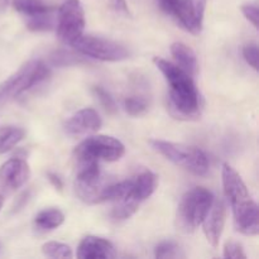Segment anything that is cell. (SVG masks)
I'll return each mask as SVG.
<instances>
[{
    "mask_svg": "<svg viewBox=\"0 0 259 259\" xmlns=\"http://www.w3.org/2000/svg\"><path fill=\"white\" fill-rule=\"evenodd\" d=\"M153 62L169 86L168 99L172 114L176 118H197L201 103L192 76L164 58L154 57Z\"/></svg>",
    "mask_w": 259,
    "mask_h": 259,
    "instance_id": "obj_1",
    "label": "cell"
},
{
    "mask_svg": "<svg viewBox=\"0 0 259 259\" xmlns=\"http://www.w3.org/2000/svg\"><path fill=\"white\" fill-rule=\"evenodd\" d=\"M223 187L233 210L238 232L247 237H255L259 233L258 205L250 196L242 177L228 163L223 164Z\"/></svg>",
    "mask_w": 259,
    "mask_h": 259,
    "instance_id": "obj_2",
    "label": "cell"
},
{
    "mask_svg": "<svg viewBox=\"0 0 259 259\" xmlns=\"http://www.w3.org/2000/svg\"><path fill=\"white\" fill-rule=\"evenodd\" d=\"M149 144L154 151L158 152L169 162L196 176H205L209 172V158L199 147L186 146V144L174 143L161 139H151Z\"/></svg>",
    "mask_w": 259,
    "mask_h": 259,
    "instance_id": "obj_3",
    "label": "cell"
},
{
    "mask_svg": "<svg viewBox=\"0 0 259 259\" xmlns=\"http://www.w3.org/2000/svg\"><path fill=\"white\" fill-rule=\"evenodd\" d=\"M51 70L43 61L30 60L0 85V103L15 99L47 80Z\"/></svg>",
    "mask_w": 259,
    "mask_h": 259,
    "instance_id": "obj_4",
    "label": "cell"
},
{
    "mask_svg": "<svg viewBox=\"0 0 259 259\" xmlns=\"http://www.w3.org/2000/svg\"><path fill=\"white\" fill-rule=\"evenodd\" d=\"M215 197L205 187H194L181 199L177 211V223L184 232H194L204 222Z\"/></svg>",
    "mask_w": 259,
    "mask_h": 259,
    "instance_id": "obj_5",
    "label": "cell"
},
{
    "mask_svg": "<svg viewBox=\"0 0 259 259\" xmlns=\"http://www.w3.org/2000/svg\"><path fill=\"white\" fill-rule=\"evenodd\" d=\"M125 153V147L119 139L110 136H93L81 142L73 151L78 163L89 162H115Z\"/></svg>",
    "mask_w": 259,
    "mask_h": 259,
    "instance_id": "obj_6",
    "label": "cell"
},
{
    "mask_svg": "<svg viewBox=\"0 0 259 259\" xmlns=\"http://www.w3.org/2000/svg\"><path fill=\"white\" fill-rule=\"evenodd\" d=\"M72 47L85 57L108 62L124 61L131 56L128 48L121 43L96 35L82 34L72 43Z\"/></svg>",
    "mask_w": 259,
    "mask_h": 259,
    "instance_id": "obj_7",
    "label": "cell"
},
{
    "mask_svg": "<svg viewBox=\"0 0 259 259\" xmlns=\"http://www.w3.org/2000/svg\"><path fill=\"white\" fill-rule=\"evenodd\" d=\"M57 35L65 45L72 46L83 34L85 12L78 0H63L56 18Z\"/></svg>",
    "mask_w": 259,
    "mask_h": 259,
    "instance_id": "obj_8",
    "label": "cell"
},
{
    "mask_svg": "<svg viewBox=\"0 0 259 259\" xmlns=\"http://www.w3.org/2000/svg\"><path fill=\"white\" fill-rule=\"evenodd\" d=\"M105 187L100 163H78V171L75 179V191L81 201L86 204H99L101 202V194Z\"/></svg>",
    "mask_w": 259,
    "mask_h": 259,
    "instance_id": "obj_9",
    "label": "cell"
},
{
    "mask_svg": "<svg viewBox=\"0 0 259 259\" xmlns=\"http://www.w3.org/2000/svg\"><path fill=\"white\" fill-rule=\"evenodd\" d=\"M103 125L100 115L98 111L91 108L81 109L71 115L63 124V129L68 136H85V134L95 133Z\"/></svg>",
    "mask_w": 259,
    "mask_h": 259,
    "instance_id": "obj_10",
    "label": "cell"
},
{
    "mask_svg": "<svg viewBox=\"0 0 259 259\" xmlns=\"http://www.w3.org/2000/svg\"><path fill=\"white\" fill-rule=\"evenodd\" d=\"M30 177L29 164L20 158L8 159L0 167V186L9 191L20 189Z\"/></svg>",
    "mask_w": 259,
    "mask_h": 259,
    "instance_id": "obj_11",
    "label": "cell"
},
{
    "mask_svg": "<svg viewBox=\"0 0 259 259\" xmlns=\"http://www.w3.org/2000/svg\"><path fill=\"white\" fill-rule=\"evenodd\" d=\"M225 220H227V206L222 200H214L201 224L204 227V234L207 243L211 247L217 248L219 245L220 238L224 232Z\"/></svg>",
    "mask_w": 259,
    "mask_h": 259,
    "instance_id": "obj_12",
    "label": "cell"
},
{
    "mask_svg": "<svg viewBox=\"0 0 259 259\" xmlns=\"http://www.w3.org/2000/svg\"><path fill=\"white\" fill-rule=\"evenodd\" d=\"M206 0H182L179 24L191 34H200L204 23Z\"/></svg>",
    "mask_w": 259,
    "mask_h": 259,
    "instance_id": "obj_13",
    "label": "cell"
},
{
    "mask_svg": "<svg viewBox=\"0 0 259 259\" xmlns=\"http://www.w3.org/2000/svg\"><path fill=\"white\" fill-rule=\"evenodd\" d=\"M77 258L80 259H110L115 258V248L113 243L104 238L88 235L78 244Z\"/></svg>",
    "mask_w": 259,
    "mask_h": 259,
    "instance_id": "obj_14",
    "label": "cell"
},
{
    "mask_svg": "<svg viewBox=\"0 0 259 259\" xmlns=\"http://www.w3.org/2000/svg\"><path fill=\"white\" fill-rule=\"evenodd\" d=\"M133 187H132V197L141 204L144 200L151 197L156 191L158 185V177L151 171H144L134 177Z\"/></svg>",
    "mask_w": 259,
    "mask_h": 259,
    "instance_id": "obj_15",
    "label": "cell"
},
{
    "mask_svg": "<svg viewBox=\"0 0 259 259\" xmlns=\"http://www.w3.org/2000/svg\"><path fill=\"white\" fill-rule=\"evenodd\" d=\"M171 55L174 56L176 65L194 76L197 71V58L191 47L182 42H175L171 45Z\"/></svg>",
    "mask_w": 259,
    "mask_h": 259,
    "instance_id": "obj_16",
    "label": "cell"
},
{
    "mask_svg": "<svg viewBox=\"0 0 259 259\" xmlns=\"http://www.w3.org/2000/svg\"><path fill=\"white\" fill-rule=\"evenodd\" d=\"M63 222H65V214L57 207H50L35 215L34 227L39 232H51L60 228Z\"/></svg>",
    "mask_w": 259,
    "mask_h": 259,
    "instance_id": "obj_17",
    "label": "cell"
},
{
    "mask_svg": "<svg viewBox=\"0 0 259 259\" xmlns=\"http://www.w3.org/2000/svg\"><path fill=\"white\" fill-rule=\"evenodd\" d=\"M56 8L37 14L28 15L27 28L32 32H47L56 27Z\"/></svg>",
    "mask_w": 259,
    "mask_h": 259,
    "instance_id": "obj_18",
    "label": "cell"
},
{
    "mask_svg": "<svg viewBox=\"0 0 259 259\" xmlns=\"http://www.w3.org/2000/svg\"><path fill=\"white\" fill-rule=\"evenodd\" d=\"M25 131L20 126L7 125L0 128V154L12 151L19 142L23 141Z\"/></svg>",
    "mask_w": 259,
    "mask_h": 259,
    "instance_id": "obj_19",
    "label": "cell"
},
{
    "mask_svg": "<svg viewBox=\"0 0 259 259\" xmlns=\"http://www.w3.org/2000/svg\"><path fill=\"white\" fill-rule=\"evenodd\" d=\"M138 207V201L131 199V197H125V199L114 202V207L111 210V218L115 220H126L136 214Z\"/></svg>",
    "mask_w": 259,
    "mask_h": 259,
    "instance_id": "obj_20",
    "label": "cell"
},
{
    "mask_svg": "<svg viewBox=\"0 0 259 259\" xmlns=\"http://www.w3.org/2000/svg\"><path fill=\"white\" fill-rule=\"evenodd\" d=\"M12 2L15 10L22 13L25 17L37 14V13L46 12V10H50L55 8L46 4L45 0H12Z\"/></svg>",
    "mask_w": 259,
    "mask_h": 259,
    "instance_id": "obj_21",
    "label": "cell"
},
{
    "mask_svg": "<svg viewBox=\"0 0 259 259\" xmlns=\"http://www.w3.org/2000/svg\"><path fill=\"white\" fill-rule=\"evenodd\" d=\"M42 253L46 257L55 259H70L73 257L72 249L65 243L47 242L42 245Z\"/></svg>",
    "mask_w": 259,
    "mask_h": 259,
    "instance_id": "obj_22",
    "label": "cell"
},
{
    "mask_svg": "<svg viewBox=\"0 0 259 259\" xmlns=\"http://www.w3.org/2000/svg\"><path fill=\"white\" fill-rule=\"evenodd\" d=\"M81 53L77 52V55L71 51H56L52 56H51V62L55 66H61V67H65V66H72V65H78V63H83V57H81Z\"/></svg>",
    "mask_w": 259,
    "mask_h": 259,
    "instance_id": "obj_23",
    "label": "cell"
},
{
    "mask_svg": "<svg viewBox=\"0 0 259 259\" xmlns=\"http://www.w3.org/2000/svg\"><path fill=\"white\" fill-rule=\"evenodd\" d=\"M126 113L132 116H139L147 113L149 108L148 100L143 96H129L123 103Z\"/></svg>",
    "mask_w": 259,
    "mask_h": 259,
    "instance_id": "obj_24",
    "label": "cell"
},
{
    "mask_svg": "<svg viewBox=\"0 0 259 259\" xmlns=\"http://www.w3.org/2000/svg\"><path fill=\"white\" fill-rule=\"evenodd\" d=\"M154 257L161 259H168V258H180L185 257L184 253H181V248L179 244L171 240H166V242L159 243L154 249Z\"/></svg>",
    "mask_w": 259,
    "mask_h": 259,
    "instance_id": "obj_25",
    "label": "cell"
},
{
    "mask_svg": "<svg viewBox=\"0 0 259 259\" xmlns=\"http://www.w3.org/2000/svg\"><path fill=\"white\" fill-rule=\"evenodd\" d=\"M94 95L96 96V99L99 100V103L101 104V106L104 108V110L108 114H115L118 111V106H116L115 100L113 99V96L108 93L104 88L101 86H94L93 88Z\"/></svg>",
    "mask_w": 259,
    "mask_h": 259,
    "instance_id": "obj_26",
    "label": "cell"
},
{
    "mask_svg": "<svg viewBox=\"0 0 259 259\" xmlns=\"http://www.w3.org/2000/svg\"><path fill=\"white\" fill-rule=\"evenodd\" d=\"M159 9L179 23L182 9V0H156Z\"/></svg>",
    "mask_w": 259,
    "mask_h": 259,
    "instance_id": "obj_27",
    "label": "cell"
},
{
    "mask_svg": "<svg viewBox=\"0 0 259 259\" xmlns=\"http://www.w3.org/2000/svg\"><path fill=\"white\" fill-rule=\"evenodd\" d=\"M224 257L229 259H244L247 258V254L244 253L243 245L240 243L229 240L224 245Z\"/></svg>",
    "mask_w": 259,
    "mask_h": 259,
    "instance_id": "obj_28",
    "label": "cell"
},
{
    "mask_svg": "<svg viewBox=\"0 0 259 259\" xmlns=\"http://www.w3.org/2000/svg\"><path fill=\"white\" fill-rule=\"evenodd\" d=\"M243 57L247 61L248 65L253 68V70H258V46L257 43H249V45L244 46L243 48Z\"/></svg>",
    "mask_w": 259,
    "mask_h": 259,
    "instance_id": "obj_29",
    "label": "cell"
},
{
    "mask_svg": "<svg viewBox=\"0 0 259 259\" xmlns=\"http://www.w3.org/2000/svg\"><path fill=\"white\" fill-rule=\"evenodd\" d=\"M242 13L245 19L252 23L253 27L258 29V8L254 4H244L242 5Z\"/></svg>",
    "mask_w": 259,
    "mask_h": 259,
    "instance_id": "obj_30",
    "label": "cell"
},
{
    "mask_svg": "<svg viewBox=\"0 0 259 259\" xmlns=\"http://www.w3.org/2000/svg\"><path fill=\"white\" fill-rule=\"evenodd\" d=\"M110 5L118 14L131 15V10H129L126 0H110Z\"/></svg>",
    "mask_w": 259,
    "mask_h": 259,
    "instance_id": "obj_31",
    "label": "cell"
},
{
    "mask_svg": "<svg viewBox=\"0 0 259 259\" xmlns=\"http://www.w3.org/2000/svg\"><path fill=\"white\" fill-rule=\"evenodd\" d=\"M47 179H48V181L51 182V185H52L56 190H58V191H62L63 182H62V179H61L57 174H55V172H48Z\"/></svg>",
    "mask_w": 259,
    "mask_h": 259,
    "instance_id": "obj_32",
    "label": "cell"
},
{
    "mask_svg": "<svg viewBox=\"0 0 259 259\" xmlns=\"http://www.w3.org/2000/svg\"><path fill=\"white\" fill-rule=\"evenodd\" d=\"M8 4H9V0H0V12L7 9Z\"/></svg>",
    "mask_w": 259,
    "mask_h": 259,
    "instance_id": "obj_33",
    "label": "cell"
},
{
    "mask_svg": "<svg viewBox=\"0 0 259 259\" xmlns=\"http://www.w3.org/2000/svg\"><path fill=\"white\" fill-rule=\"evenodd\" d=\"M3 205H4V197H3L2 195H0V210L3 209Z\"/></svg>",
    "mask_w": 259,
    "mask_h": 259,
    "instance_id": "obj_34",
    "label": "cell"
}]
</instances>
